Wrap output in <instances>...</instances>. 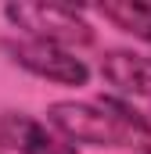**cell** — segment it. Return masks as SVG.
I'll list each match as a JSON object with an SVG mask.
<instances>
[{
  "instance_id": "1",
  "label": "cell",
  "mask_w": 151,
  "mask_h": 154,
  "mask_svg": "<svg viewBox=\"0 0 151 154\" xmlns=\"http://www.w3.org/2000/svg\"><path fill=\"white\" fill-rule=\"evenodd\" d=\"M47 125L72 147L76 143H86V147H148L151 143V122L119 97L54 100L47 108Z\"/></svg>"
},
{
  "instance_id": "2",
  "label": "cell",
  "mask_w": 151,
  "mask_h": 154,
  "mask_svg": "<svg viewBox=\"0 0 151 154\" xmlns=\"http://www.w3.org/2000/svg\"><path fill=\"white\" fill-rule=\"evenodd\" d=\"M4 18L22 29L25 39H40L61 50L76 47H90L97 32L86 22V14L69 4H36V0H18V4H4Z\"/></svg>"
},
{
  "instance_id": "3",
  "label": "cell",
  "mask_w": 151,
  "mask_h": 154,
  "mask_svg": "<svg viewBox=\"0 0 151 154\" xmlns=\"http://www.w3.org/2000/svg\"><path fill=\"white\" fill-rule=\"evenodd\" d=\"M0 50H4L18 68H25L29 75L47 79V82H58V86H86V79H90V68H86L83 57H76L72 50L40 43V39L4 36L0 39Z\"/></svg>"
},
{
  "instance_id": "4",
  "label": "cell",
  "mask_w": 151,
  "mask_h": 154,
  "mask_svg": "<svg viewBox=\"0 0 151 154\" xmlns=\"http://www.w3.org/2000/svg\"><path fill=\"white\" fill-rule=\"evenodd\" d=\"M0 143L4 151L18 154H76L69 140H61L47 122L25 115V111H0Z\"/></svg>"
},
{
  "instance_id": "5",
  "label": "cell",
  "mask_w": 151,
  "mask_h": 154,
  "mask_svg": "<svg viewBox=\"0 0 151 154\" xmlns=\"http://www.w3.org/2000/svg\"><path fill=\"white\" fill-rule=\"evenodd\" d=\"M101 79L115 86L119 93L130 97H148L151 100V57L133 54V50H104L101 54Z\"/></svg>"
},
{
  "instance_id": "6",
  "label": "cell",
  "mask_w": 151,
  "mask_h": 154,
  "mask_svg": "<svg viewBox=\"0 0 151 154\" xmlns=\"http://www.w3.org/2000/svg\"><path fill=\"white\" fill-rule=\"evenodd\" d=\"M94 11L104 22H112L119 32L151 43V4H140V0H104Z\"/></svg>"
},
{
  "instance_id": "7",
  "label": "cell",
  "mask_w": 151,
  "mask_h": 154,
  "mask_svg": "<svg viewBox=\"0 0 151 154\" xmlns=\"http://www.w3.org/2000/svg\"><path fill=\"white\" fill-rule=\"evenodd\" d=\"M144 154H151V143H148V147H144Z\"/></svg>"
},
{
  "instance_id": "8",
  "label": "cell",
  "mask_w": 151,
  "mask_h": 154,
  "mask_svg": "<svg viewBox=\"0 0 151 154\" xmlns=\"http://www.w3.org/2000/svg\"><path fill=\"white\" fill-rule=\"evenodd\" d=\"M0 154H4V143H0Z\"/></svg>"
},
{
  "instance_id": "9",
  "label": "cell",
  "mask_w": 151,
  "mask_h": 154,
  "mask_svg": "<svg viewBox=\"0 0 151 154\" xmlns=\"http://www.w3.org/2000/svg\"><path fill=\"white\" fill-rule=\"evenodd\" d=\"M148 122H151V118H148Z\"/></svg>"
}]
</instances>
